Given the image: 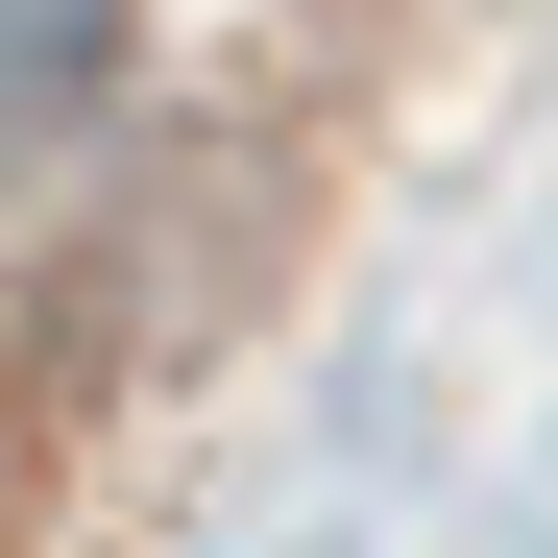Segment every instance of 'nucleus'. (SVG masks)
<instances>
[{"mask_svg": "<svg viewBox=\"0 0 558 558\" xmlns=\"http://www.w3.org/2000/svg\"><path fill=\"white\" fill-rule=\"evenodd\" d=\"M122 73H146V0H0V195H49L122 122Z\"/></svg>", "mask_w": 558, "mask_h": 558, "instance_id": "1", "label": "nucleus"}]
</instances>
